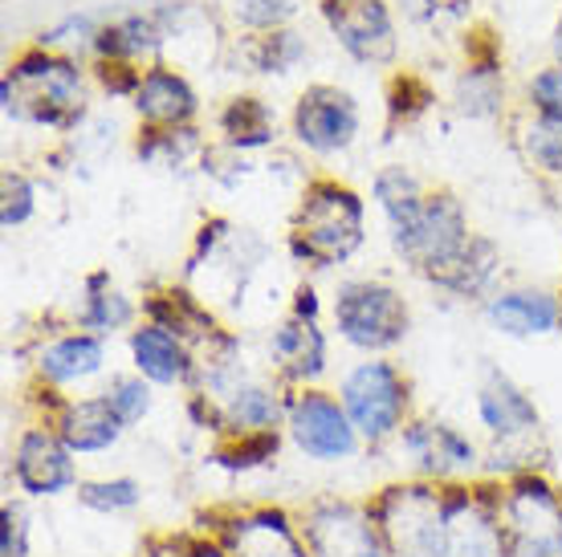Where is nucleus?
<instances>
[{"label": "nucleus", "mask_w": 562, "mask_h": 557, "mask_svg": "<svg viewBox=\"0 0 562 557\" xmlns=\"http://www.w3.org/2000/svg\"><path fill=\"white\" fill-rule=\"evenodd\" d=\"M392 249L412 273L452 297H485L502 265L497 245L473 232L469 212L452 192H428L420 212L392 228Z\"/></svg>", "instance_id": "f257e3e1"}, {"label": "nucleus", "mask_w": 562, "mask_h": 557, "mask_svg": "<svg viewBox=\"0 0 562 557\" xmlns=\"http://www.w3.org/2000/svg\"><path fill=\"white\" fill-rule=\"evenodd\" d=\"M473 411L485 440V480L506 485L514 476L547 473V419L535 395L502 366H485L473 390Z\"/></svg>", "instance_id": "f03ea898"}, {"label": "nucleus", "mask_w": 562, "mask_h": 557, "mask_svg": "<svg viewBox=\"0 0 562 557\" xmlns=\"http://www.w3.org/2000/svg\"><path fill=\"white\" fill-rule=\"evenodd\" d=\"M367 240L363 195L338 180H314L290 216V257L310 269L347 265Z\"/></svg>", "instance_id": "7ed1b4c3"}, {"label": "nucleus", "mask_w": 562, "mask_h": 557, "mask_svg": "<svg viewBox=\"0 0 562 557\" xmlns=\"http://www.w3.org/2000/svg\"><path fill=\"white\" fill-rule=\"evenodd\" d=\"M335 395L351 416L355 432L363 435L367 452H383L416 416V387L408 371L392 359H359L342 371Z\"/></svg>", "instance_id": "20e7f679"}, {"label": "nucleus", "mask_w": 562, "mask_h": 557, "mask_svg": "<svg viewBox=\"0 0 562 557\" xmlns=\"http://www.w3.org/2000/svg\"><path fill=\"white\" fill-rule=\"evenodd\" d=\"M330 326L363 359H392L412 334V306L392 281L351 277L330 297Z\"/></svg>", "instance_id": "39448f33"}, {"label": "nucleus", "mask_w": 562, "mask_h": 557, "mask_svg": "<svg viewBox=\"0 0 562 557\" xmlns=\"http://www.w3.org/2000/svg\"><path fill=\"white\" fill-rule=\"evenodd\" d=\"M392 557H449L445 488L424 480H392L367 497Z\"/></svg>", "instance_id": "423d86ee"}, {"label": "nucleus", "mask_w": 562, "mask_h": 557, "mask_svg": "<svg viewBox=\"0 0 562 557\" xmlns=\"http://www.w3.org/2000/svg\"><path fill=\"white\" fill-rule=\"evenodd\" d=\"M392 452L408 468L412 480H424V485L449 488L485 480V444L445 416L416 411Z\"/></svg>", "instance_id": "0eeeda50"}, {"label": "nucleus", "mask_w": 562, "mask_h": 557, "mask_svg": "<svg viewBox=\"0 0 562 557\" xmlns=\"http://www.w3.org/2000/svg\"><path fill=\"white\" fill-rule=\"evenodd\" d=\"M0 102L16 123L66 130L82 118V73L57 57H25L0 82Z\"/></svg>", "instance_id": "6e6552de"}, {"label": "nucleus", "mask_w": 562, "mask_h": 557, "mask_svg": "<svg viewBox=\"0 0 562 557\" xmlns=\"http://www.w3.org/2000/svg\"><path fill=\"white\" fill-rule=\"evenodd\" d=\"M281 435H285V444L294 447L302 461L323 464V468L351 464L367 452L363 435L355 432L347 407H342V399L330 387L290 390Z\"/></svg>", "instance_id": "1a4fd4ad"}, {"label": "nucleus", "mask_w": 562, "mask_h": 557, "mask_svg": "<svg viewBox=\"0 0 562 557\" xmlns=\"http://www.w3.org/2000/svg\"><path fill=\"white\" fill-rule=\"evenodd\" d=\"M502 525L509 557H562V485L550 473L506 480Z\"/></svg>", "instance_id": "9d476101"}, {"label": "nucleus", "mask_w": 562, "mask_h": 557, "mask_svg": "<svg viewBox=\"0 0 562 557\" xmlns=\"http://www.w3.org/2000/svg\"><path fill=\"white\" fill-rule=\"evenodd\" d=\"M82 461L45 419H29L9 444V488L21 501H61L82 485Z\"/></svg>", "instance_id": "9b49d317"}, {"label": "nucleus", "mask_w": 562, "mask_h": 557, "mask_svg": "<svg viewBox=\"0 0 562 557\" xmlns=\"http://www.w3.org/2000/svg\"><path fill=\"white\" fill-rule=\"evenodd\" d=\"M294 513L310 545V557H392L375 516H371V501L314 497Z\"/></svg>", "instance_id": "f8f14e48"}, {"label": "nucleus", "mask_w": 562, "mask_h": 557, "mask_svg": "<svg viewBox=\"0 0 562 557\" xmlns=\"http://www.w3.org/2000/svg\"><path fill=\"white\" fill-rule=\"evenodd\" d=\"M37 390H42L45 399L33 419H45L78 461L106 456V452H114V447L127 440L131 428L114 416L111 403L102 399L99 390L94 395H57V390H45V387Z\"/></svg>", "instance_id": "ddd939ff"}, {"label": "nucleus", "mask_w": 562, "mask_h": 557, "mask_svg": "<svg viewBox=\"0 0 562 557\" xmlns=\"http://www.w3.org/2000/svg\"><path fill=\"white\" fill-rule=\"evenodd\" d=\"M212 533L233 557H310L297 513L285 504H245L216 516Z\"/></svg>", "instance_id": "4468645a"}, {"label": "nucleus", "mask_w": 562, "mask_h": 557, "mask_svg": "<svg viewBox=\"0 0 562 557\" xmlns=\"http://www.w3.org/2000/svg\"><path fill=\"white\" fill-rule=\"evenodd\" d=\"M266 354H269V375L290 390L323 387V378L330 375V342H326V330L310 318L285 314L269 330Z\"/></svg>", "instance_id": "2eb2a0df"}, {"label": "nucleus", "mask_w": 562, "mask_h": 557, "mask_svg": "<svg viewBox=\"0 0 562 557\" xmlns=\"http://www.w3.org/2000/svg\"><path fill=\"white\" fill-rule=\"evenodd\" d=\"M131 371L155 390H192L200 383V350L159 321H139L127 334Z\"/></svg>", "instance_id": "dca6fc26"}, {"label": "nucleus", "mask_w": 562, "mask_h": 557, "mask_svg": "<svg viewBox=\"0 0 562 557\" xmlns=\"http://www.w3.org/2000/svg\"><path fill=\"white\" fill-rule=\"evenodd\" d=\"M106 363H111L106 338L90 334V330H66L33 354V383L57 390V395H74L86 383L106 375Z\"/></svg>", "instance_id": "f3484780"}, {"label": "nucleus", "mask_w": 562, "mask_h": 557, "mask_svg": "<svg viewBox=\"0 0 562 557\" xmlns=\"http://www.w3.org/2000/svg\"><path fill=\"white\" fill-rule=\"evenodd\" d=\"M359 135V106L338 86H310L294 106V139L314 155L347 151Z\"/></svg>", "instance_id": "a211bd4d"}, {"label": "nucleus", "mask_w": 562, "mask_h": 557, "mask_svg": "<svg viewBox=\"0 0 562 557\" xmlns=\"http://www.w3.org/2000/svg\"><path fill=\"white\" fill-rule=\"evenodd\" d=\"M485 321L506 338H547L562 326V297L547 289H502L485 297Z\"/></svg>", "instance_id": "6ab92c4d"}, {"label": "nucleus", "mask_w": 562, "mask_h": 557, "mask_svg": "<svg viewBox=\"0 0 562 557\" xmlns=\"http://www.w3.org/2000/svg\"><path fill=\"white\" fill-rule=\"evenodd\" d=\"M323 13L338 33L342 49L359 61H387L392 57L395 37L383 0H326Z\"/></svg>", "instance_id": "aec40b11"}, {"label": "nucleus", "mask_w": 562, "mask_h": 557, "mask_svg": "<svg viewBox=\"0 0 562 557\" xmlns=\"http://www.w3.org/2000/svg\"><path fill=\"white\" fill-rule=\"evenodd\" d=\"M135 111L143 123L155 130H171V126H188L196 118V94L171 70H147L135 86Z\"/></svg>", "instance_id": "412c9836"}, {"label": "nucleus", "mask_w": 562, "mask_h": 557, "mask_svg": "<svg viewBox=\"0 0 562 557\" xmlns=\"http://www.w3.org/2000/svg\"><path fill=\"white\" fill-rule=\"evenodd\" d=\"M281 444L285 435L281 432H257V435H228V440H216L209 447V464L221 468L225 476H254V473H269L281 456Z\"/></svg>", "instance_id": "4be33fe9"}, {"label": "nucleus", "mask_w": 562, "mask_h": 557, "mask_svg": "<svg viewBox=\"0 0 562 557\" xmlns=\"http://www.w3.org/2000/svg\"><path fill=\"white\" fill-rule=\"evenodd\" d=\"M127 326H135V302H131L127 293L114 289L106 273H94V277L86 281V302L78 309V330L111 338L119 330H127Z\"/></svg>", "instance_id": "5701e85b"}, {"label": "nucleus", "mask_w": 562, "mask_h": 557, "mask_svg": "<svg viewBox=\"0 0 562 557\" xmlns=\"http://www.w3.org/2000/svg\"><path fill=\"white\" fill-rule=\"evenodd\" d=\"M78 504L94 516H131L139 513L143 501H147V488H143L139 476L114 473V476H86L78 485Z\"/></svg>", "instance_id": "b1692460"}, {"label": "nucleus", "mask_w": 562, "mask_h": 557, "mask_svg": "<svg viewBox=\"0 0 562 557\" xmlns=\"http://www.w3.org/2000/svg\"><path fill=\"white\" fill-rule=\"evenodd\" d=\"M221 135L233 151H257L273 143V114L261 98H233L221 114Z\"/></svg>", "instance_id": "393cba45"}, {"label": "nucleus", "mask_w": 562, "mask_h": 557, "mask_svg": "<svg viewBox=\"0 0 562 557\" xmlns=\"http://www.w3.org/2000/svg\"><path fill=\"white\" fill-rule=\"evenodd\" d=\"M371 195H375V204H380L387 228H395V224L408 220L412 212H420V204L428 200V187L420 183V175H412L408 168L392 163V168H383L380 175H375Z\"/></svg>", "instance_id": "a878e982"}, {"label": "nucleus", "mask_w": 562, "mask_h": 557, "mask_svg": "<svg viewBox=\"0 0 562 557\" xmlns=\"http://www.w3.org/2000/svg\"><path fill=\"white\" fill-rule=\"evenodd\" d=\"M99 395L111 403V411L123 419L127 428L147 423L155 411V387L143 375H135V371H114V375L99 387Z\"/></svg>", "instance_id": "bb28decb"}, {"label": "nucleus", "mask_w": 562, "mask_h": 557, "mask_svg": "<svg viewBox=\"0 0 562 557\" xmlns=\"http://www.w3.org/2000/svg\"><path fill=\"white\" fill-rule=\"evenodd\" d=\"M0 557H33V513L21 497L0 504Z\"/></svg>", "instance_id": "cd10ccee"}, {"label": "nucleus", "mask_w": 562, "mask_h": 557, "mask_svg": "<svg viewBox=\"0 0 562 557\" xmlns=\"http://www.w3.org/2000/svg\"><path fill=\"white\" fill-rule=\"evenodd\" d=\"M33 212H37V187H33L29 175L9 168L4 180H0V224L13 232V228H21Z\"/></svg>", "instance_id": "c85d7f7f"}, {"label": "nucleus", "mask_w": 562, "mask_h": 557, "mask_svg": "<svg viewBox=\"0 0 562 557\" xmlns=\"http://www.w3.org/2000/svg\"><path fill=\"white\" fill-rule=\"evenodd\" d=\"M521 147L530 155V163L550 175H562V126L547 123V118H535L521 135Z\"/></svg>", "instance_id": "c756f323"}, {"label": "nucleus", "mask_w": 562, "mask_h": 557, "mask_svg": "<svg viewBox=\"0 0 562 557\" xmlns=\"http://www.w3.org/2000/svg\"><path fill=\"white\" fill-rule=\"evenodd\" d=\"M530 98H535V111L538 118L562 126V66L559 70L538 73L535 86H530Z\"/></svg>", "instance_id": "7c9ffc66"}, {"label": "nucleus", "mask_w": 562, "mask_h": 557, "mask_svg": "<svg viewBox=\"0 0 562 557\" xmlns=\"http://www.w3.org/2000/svg\"><path fill=\"white\" fill-rule=\"evenodd\" d=\"M294 13V0H237V16L245 25H281Z\"/></svg>", "instance_id": "2f4dec72"}, {"label": "nucleus", "mask_w": 562, "mask_h": 557, "mask_svg": "<svg viewBox=\"0 0 562 557\" xmlns=\"http://www.w3.org/2000/svg\"><path fill=\"white\" fill-rule=\"evenodd\" d=\"M290 314H294V318H310V321L323 318V302H318L314 285H297V289H294V309H290Z\"/></svg>", "instance_id": "473e14b6"}, {"label": "nucleus", "mask_w": 562, "mask_h": 557, "mask_svg": "<svg viewBox=\"0 0 562 557\" xmlns=\"http://www.w3.org/2000/svg\"><path fill=\"white\" fill-rule=\"evenodd\" d=\"M554 49H559V57H562V25H559V42H554Z\"/></svg>", "instance_id": "72a5a7b5"}, {"label": "nucleus", "mask_w": 562, "mask_h": 557, "mask_svg": "<svg viewBox=\"0 0 562 557\" xmlns=\"http://www.w3.org/2000/svg\"><path fill=\"white\" fill-rule=\"evenodd\" d=\"M559 297H562V293H559ZM559 330H562V326H559Z\"/></svg>", "instance_id": "f704fd0d"}]
</instances>
